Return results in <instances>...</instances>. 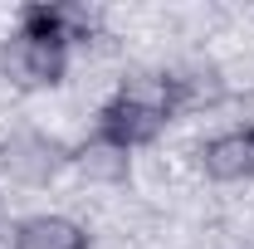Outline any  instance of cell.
<instances>
[{"mask_svg": "<svg viewBox=\"0 0 254 249\" xmlns=\"http://www.w3.org/2000/svg\"><path fill=\"white\" fill-rule=\"evenodd\" d=\"M5 249H93V230L83 220H73V215L39 210V215L10 220Z\"/></svg>", "mask_w": 254, "mask_h": 249, "instance_id": "obj_6", "label": "cell"}, {"mask_svg": "<svg viewBox=\"0 0 254 249\" xmlns=\"http://www.w3.org/2000/svg\"><path fill=\"white\" fill-rule=\"evenodd\" d=\"M0 73L25 93H44V88H59L68 78V54L39 44V39H25V34H10L0 44Z\"/></svg>", "mask_w": 254, "mask_h": 249, "instance_id": "obj_4", "label": "cell"}, {"mask_svg": "<svg viewBox=\"0 0 254 249\" xmlns=\"http://www.w3.org/2000/svg\"><path fill=\"white\" fill-rule=\"evenodd\" d=\"M73 171L83 181H93V186H127L132 181V152L93 132L88 142L73 147Z\"/></svg>", "mask_w": 254, "mask_h": 249, "instance_id": "obj_7", "label": "cell"}, {"mask_svg": "<svg viewBox=\"0 0 254 249\" xmlns=\"http://www.w3.org/2000/svg\"><path fill=\"white\" fill-rule=\"evenodd\" d=\"M181 113H190L181 73H132V78L118 83V93L98 108L93 132L127 147V152H137V147H152Z\"/></svg>", "mask_w": 254, "mask_h": 249, "instance_id": "obj_1", "label": "cell"}, {"mask_svg": "<svg viewBox=\"0 0 254 249\" xmlns=\"http://www.w3.org/2000/svg\"><path fill=\"white\" fill-rule=\"evenodd\" d=\"M195 166L220 186L254 181V123H240V127H225L215 137H205L195 147Z\"/></svg>", "mask_w": 254, "mask_h": 249, "instance_id": "obj_5", "label": "cell"}, {"mask_svg": "<svg viewBox=\"0 0 254 249\" xmlns=\"http://www.w3.org/2000/svg\"><path fill=\"white\" fill-rule=\"evenodd\" d=\"M15 34L68 54V49H83L103 34V15L93 5H78V0H30L15 15Z\"/></svg>", "mask_w": 254, "mask_h": 249, "instance_id": "obj_2", "label": "cell"}, {"mask_svg": "<svg viewBox=\"0 0 254 249\" xmlns=\"http://www.w3.org/2000/svg\"><path fill=\"white\" fill-rule=\"evenodd\" d=\"M68 166H73V147L54 132L20 127L0 142V176H10L15 186H49Z\"/></svg>", "mask_w": 254, "mask_h": 249, "instance_id": "obj_3", "label": "cell"}]
</instances>
